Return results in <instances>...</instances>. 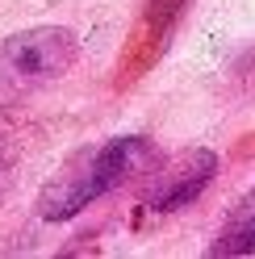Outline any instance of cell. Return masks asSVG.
Wrapping results in <instances>:
<instances>
[{
  "instance_id": "6da1fadb",
  "label": "cell",
  "mask_w": 255,
  "mask_h": 259,
  "mask_svg": "<svg viewBox=\"0 0 255 259\" xmlns=\"http://www.w3.org/2000/svg\"><path fill=\"white\" fill-rule=\"evenodd\" d=\"M151 163H155V147L142 134H121V138L101 142V147L79 151L38 192V218L42 222H71L88 205H97L101 197H109L121 184H130L134 176H142Z\"/></svg>"
},
{
  "instance_id": "7a4b0ae2",
  "label": "cell",
  "mask_w": 255,
  "mask_h": 259,
  "mask_svg": "<svg viewBox=\"0 0 255 259\" xmlns=\"http://www.w3.org/2000/svg\"><path fill=\"white\" fill-rule=\"evenodd\" d=\"M79 59V38L67 25H29L0 38V96L63 79Z\"/></svg>"
},
{
  "instance_id": "3957f363",
  "label": "cell",
  "mask_w": 255,
  "mask_h": 259,
  "mask_svg": "<svg viewBox=\"0 0 255 259\" xmlns=\"http://www.w3.org/2000/svg\"><path fill=\"white\" fill-rule=\"evenodd\" d=\"M218 176V155L214 151H188L180 155L167 171L155 176V184L147 192V209L151 213H176V209H188L205 188L214 184Z\"/></svg>"
},
{
  "instance_id": "277c9868",
  "label": "cell",
  "mask_w": 255,
  "mask_h": 259,
  "mask_svg": "<svg viewBox=\"0 0 255 259\" xmlns=\"http://www.w3.org/2000/svg\"><path fill=\"white\" fill-rule=\"evenodd\" d=\"M209 255H255V205L238 209L234 222L209 242Z\"/></svg>"
},
{
  "instance_id": "5b68a950",
  "label": "cell",
  "mask_w": 255,
  "mask_h": 259,
  "mask_svg": "<svg viewBox=\"0 0 255 259\" xmlns=\"http://www.w3.org/2000/svg\"><path fill=\"white\" fill-rule=\"evenodd\" d=\"M184 9V0H151V17H155V25L159 29H167L172 25V17Z\"/></svg>"
}]
</instances>
